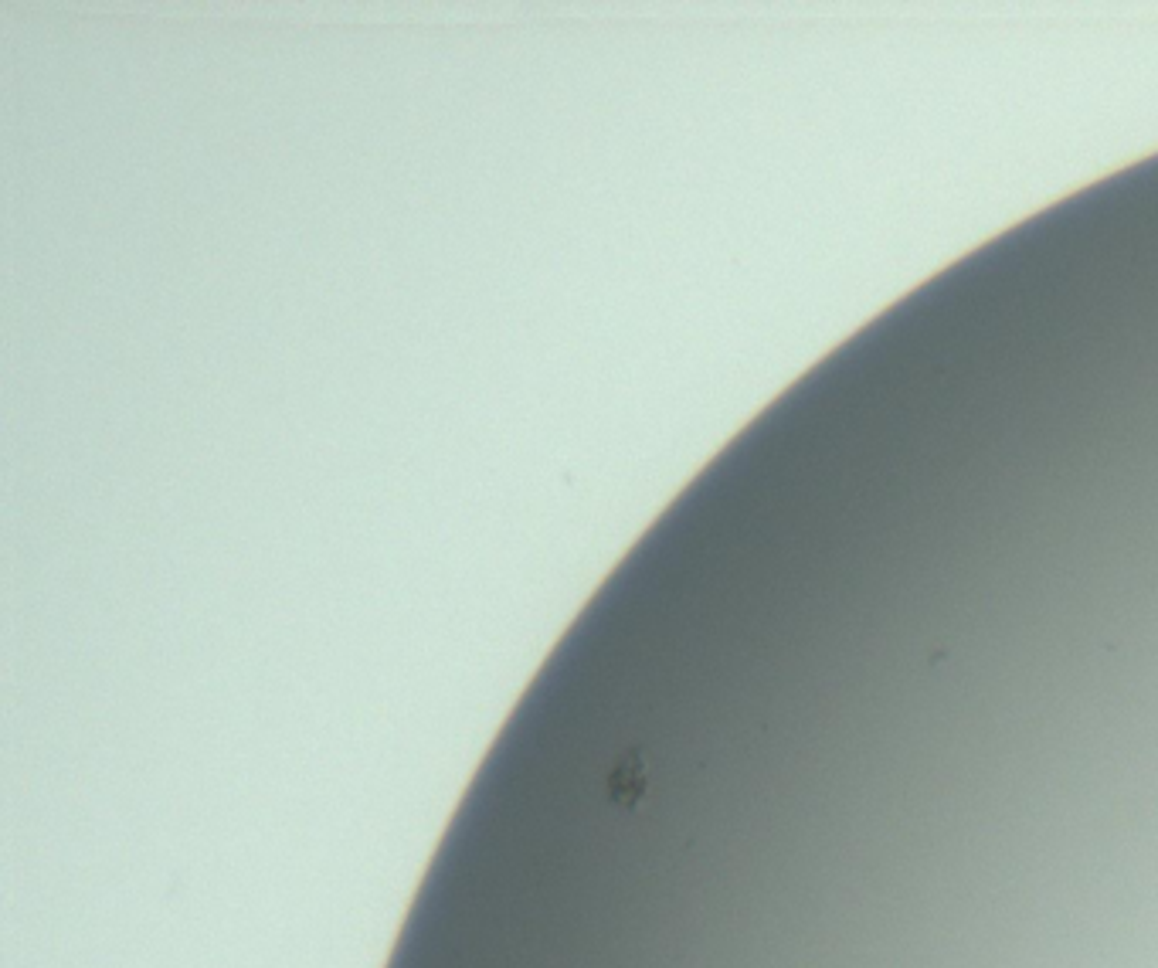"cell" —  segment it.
<instances>
[{"label":"cell","instance_id":"cell-1","mask_svg":"<svg viewBox=\"0 0 1158 968\" xmlns=\"http://www.w3.org/2000/svg\"><path fill=\"white\" fill-rule=\"evenodd\" d=\"M649 785H653V778H649L646 755L639 748H632L615 761L612 775H608V799L625 812H639L649 795Z\"/></svg>","mask_w":1158,"mask_h":968}]
</instances>
